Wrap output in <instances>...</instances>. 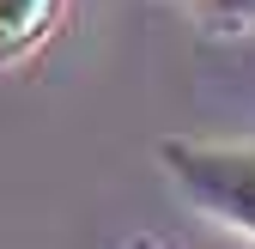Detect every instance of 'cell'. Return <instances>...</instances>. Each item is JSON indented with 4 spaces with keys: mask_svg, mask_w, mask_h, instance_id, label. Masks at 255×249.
<instances>
[{
    "mask_svg": "<svg viewBox=\"0 0 255 249\" xmlns=\"http://www.w3.org/2000/svg\"><path fill=\"white\" fill-rule=\"evenodd\" d=\"M164 170L176 176V189L213 213L219 225H231L255 237V146H207V140H170Z\"/></svg>",
    "mask_w": 255,
    "mask_h": 249,
    "instance_id": "cell-1",
    "label": "cell"
},
{
    "mask_svg": "<svg viewBox=\"0 0 255 249\" xmlns=\"http://www.w3.org/2000/svg\"><path fill=\"white\" fill-rule=\"evenodd\" d=\"M61 12V0H0V67L24 61L49 37V24Z\"/></svg>",
    "mask_w": 255,
    "mask_h": 249,
    "instance_id": "cell-2",
    "label": "cell"
},
{
    "mask_svg": "<svg viewBox=\"0 0 255 249\" xmlns=\"http://www.w3.org/2000/svg\"><path fill=\"white\" fill-rule=\"evenodd\" d=\"M207 12L219 24H255V0H207Z\"/></svg>",
    "mask_w": 255,
    "mask_h": 249,
    "instance_id": "cell-3",
    "label": "cell"
}]
</instances>
